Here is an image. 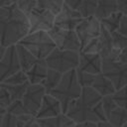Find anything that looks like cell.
<instances>
[{
	"instance_id": "cell-34",
	"label": "cell",
	"mask_w": 127,
	"mask_h": 127,
	"mask_svg": "<svg viewBox=\"0 0 127 127\" xmlns=\"http://www.w3.org/2000/svg\"><path fill=\"white\" fill-rule=\"evenodd\" d=\"M80 53L83 54H90V55H94V54H99V42H98V38L91 40L90 42H88L80 51Z\"/></svg>"
},
{
	"instance_id": "cell-31",
	"label": "cell",
	"mask_w": 127,
	"mask_h": 127,
	"mask_svg": "<svg viewBox=\"0 0 127 127\" xmlns=\"http://www.w3.org/2000/svg\"><path fill=\"white\" fill-rule=\"evenodd\" d=\"M15 5L27 16L37 8V0H15Z\"/></svg>"
},
{
	"instance_id": "cell-14",
	"label": "cell",
	"mask_w": 127,
	"mask_h": 127,
	"mask_svg": "<svg viewBox=\"0 0 127 127\" xmlns=\"http://www.w3.org/2000/svg\"><path fill=\"white\" fill-rule=\"evenodd\" d=\"M77 68L94 75L99 74L101 73V68H102V59L99 54L90 55V54L79 53Z\"/></svg>"
},
{
	"instance_id": "cell-16",
	"label": "cell",
	"mask_w": 127,
	"mask_h": 127,
	"mask_svg": "<svg viewBox=\"0 0 127 127\" xmlns=\"http://www.w3.org/2000/svg\"><path fill=\"white\" fill-rule=\"evenodd\" d=\"M91 88H93L101 97L113 95L114 92L116 91L112 82L107 77H105L102 73L95 75L94 81L91 85Z\"/></svg>"
},
{
	"instance_id": "cell-43",
	"label": "cell",
	"mask_w": 127,
	"mask_h": 127,
	"mask_svg": "<svg viewBox=\"0 0 127 127\" xmlns=\"http://www.w3.org/2000/svg\"><path fill=\"white\" fill-rule=\"evenodd\" d=\"M15 4V0H0V8L12 6Z\"/></svg>"
},
{
	"instance_id": "cell-10",
	"label": "cell",
	"mask_w": 127,
	"mask_h": 127,
	"mask_svg": "<svg viewBox=\"0 0 127 127\" xmlns=\"http://www.w3.org/2000/svg\"><path fill=\"white\" fill-rule=\"evenodd\" d=\"M29 20V33L37 32V31H44L49 32L55 23V17L53 13L42 9V8H35L28 16Z\"/></svg>"
},
{
	"instance_id": "cell-28",
	"label": "cell",
	"mask_w": 127,
	"mask_h": 127,
	"mask_svg": "<svg viewBox=\"0 0 127 127\" xmlns=\"http://www.w3.org/2000/svg\"><path fill=\"white\" fill-rule=\"evenodd\" d=\"M76 70V76H77V80L80 84V86L83 88V87H91L93 81H94V77L95 75L94 74H91V73H88V72H85V71H82L78 68L75 69Z\"/></svg>"
},
{
	"instance_id": "cell-23",
	"label": "cell",
	"mask_w": 127,
	"mask_h": 127,
	"mask_svg": "<svg viewBox=\"0 0 127 127\" xmlns=\"http://www.w3.org/2000/svg\"><path fill=\"white\" fill-rule=\"evenodd\" d=\"M122 16H123V14L120 13V12L114 13V14L108 16L107 18L102 19L100 21L101 26L103 28H105L110 34H112L114 32H117L118 28H119V25H120V21H121Z\"/></svg>"
},
{
	"instance_id": "cell-3",
	"label": "cell",
	"mask_w": 127,
	"mask_h": 127,
	"mask_svg": "<svg viewBox=\"0 0 127 127\" xmlns=\"http://www.w3.org/2000/svg\"><path fill=\"white\" fill-rule=\"evenodd\" d=\"M81 90L82 87L77 80L76 70L72 69L62 75L59 84L49 94L59 100L63 109V113L65 114L68 106L80 96Z\"/></svg>"
},
{
	"instance_id": "cell-30",
	"label": "cell",
	"mask_w": 127,
	"mask_h": 127,
	"mask_svg": "<svg viewBox=\"0 0 127 127\" xmlns=\"http://www.w3.org/2000/svg\"><path fill=\"white\" fill-rule=\"evenodd\" d=\"M6 112L15 116V117H19V116H22V115H25V114H28L26 109L24 108L23 106V103L21 100H16V101H12L11 104L7 107L6 109Z\"/></svg>"
},
{
	"instance_id": "cell-7",
	"label": "cell",
	"mask_w": 127,
	"mask_h": 127,
	"mask_svg": "<svg viewBox=\"0 0 127 127\" xmlns=\"http://www.w3.org/2000/svg\"><path fill=\"white\" fill-rule=\"evenodd\" d=\"M101 73L112 82L115 90L127 85V64L115 61L102 60Z\"/></svg>"
},
{
	"instance_id": "cell-17",
	"label": "cell",
	"mask_w": 127,
	"mask_h": 127,
	"mask_svg": "<svg viewBox=\"0 0 127 127\" xmlns=\"http://www.w3.org/2000/svg\"><path fill=\"white\" fill-rule=\"evenodd\" d=\"M16 51H17V57L20 64L21 70L24 72H27L39 61L36 59L35 56L32 55V53H30L26 48H24L20 44L16 45Z\"/></svg>"
},
{
	"instance_id": "cell-42",
	"label": "cell",
	"mask_w": 127,
	"mask_h": 127,
	"mask_svg": "<svg viewBox=\"0 0 127 127\" xmlns=\"http://www.w3.org/2000/svg\"><path fill=\"white\" fill-rule=\"evenodd\" d=\"M74 127H97V123L94 122H80V123H75Z\"/></svg>"
},
{
	"instance_id": "cell-4",
	"label": "cell",
	"mask_w": 127,
	"mask_h": 127,
	"mask_svg": "<svg viewBox=\"0 0 127 127\" xmlns=\"http://www.w3.org/2000/svg\"><path fill=\"white\" fill-rule=\"evenodd\" d=\"M18 44L26 48L37 60H45L55 49L56 46L48 32L37 31L29 33Z\"/></svg>"
},
{
	"instance_id": "cell-2",
	"label": "cell",
	"mask_w": 127,
	"mask_h": 127,
	"mask_svg": "<svg viewBox=\"0 0 127 127\" xmlns=\"http://www.w3.org/2000/svg\"><path fill=\"white\" fill-rule=\"evenodd\" d=\"M102 97L91 87H83L80 96L67 108L65 115L74 123L106 121L102 104Z\"/></svg>"
},
{
	"instance_id": "cell-5",
	"label": "cell",
	"mask_w": 127,
	"mask_h": 127,
	"mask_svg": "<svg viewBox=\"0 0 127 127\" xmlns=\"http://www.w3.org/2000/svg\"><path fill=\"white\" fill-rule=\"evenodd\" d=\"M78 60L79 53L72 51H63L56 48L45 59V63L49 68L64 74L69 70L76 69L78 66Z\"/></svg>"
},
{
	"instance_id": "cell-33",
	"label": "cell",
	"mask_w": 127,
	"mask_h": 127,
	"mask_svg": "<svg viewBox=\"0 0 127 127\" xmlns=\"http://www.w3.org/2000/svg\"><path fill=\"white\" fill-rule=\"evenodd\" d=\"M101 104H102V109L105 115V118L109 115V113L117 106V104L115 103V101L112 98V95L109 96H104L101 99Z\"/></svg>"
},
{
	"instance_id": "cell-29",
	"label": "cell",
	"mask_w": 127,
	"mask_h": 127,
	"mask_svg": "<svg viewBox=\"0 0 127 127\" xmlns=\"http://www.w3.org/2000/svg\"><path fill=\"white\" fill-rule=\"evenodd\" d=\"M112 98L117 106L127 110V85L116 90L112 95Z\"/></svg>"
},
{
	"instance_id": "cell-19",
	"label": "cell",
	"mask_w": 127,
	"mask_h": 127,
	"mask_svg": "<svg viewBox=\"0 0 127 127\" xmlns=\"http://www.w3.org/2000/svg\"><path fill=\"white\" fill-rule=\"evenodd\" d=\"M37 123L40 127H74L75 125V123L64 113L54 118L37 120Z\"/></svg>"
},
{
	"instance_id": "cell-26",
	"label": "cell",
	"mask_w": 127,
	"mask_h": 127,
	"mask_svg": "<svg viewBox=\"0 0 127 127\" xmlns=\"http://www.w3.org/2000/svg\"><path fill=\"white\" fill-rule=\"evenodd\" d=\"M98 0H82L81 6L78 10L82 18H88L94 16Z\"/></svg>"
},
{
	"instance_id": "cell-20",
	"label": "cell",
	"mask_w": 127,
	"mask_h": 127,
	"mask_svg": "<svg viewBox=\"0 0 127 127\" xmlns=\"http://www.w3.org/2000/svg\"><path fill=\"white\" fill-rule=\"evenodd\" d=\"M98 42H99V55L102 60L106 59L114 48H113L111 34L102 26H101L100 35L98 37Z\"/></svg>"
},
{
	"instance_id": "cell-49",
	"label": "cell",
	"mask_w": 127,
	"mask_h": 127,
	"mask_svg": "<svg viewBox=\"0 0 127 127\" xmlns=\"http://www.w3.org/2000/svg\"><path fill=\"white\" fill-rule=\"evenodd\" d=\"M122 127H127V123H126V124H124V125H123Z\"/></svg>"
},
{
	"instance_id": "cell-6",
	"label": "cell",
	"mask_w": 127,
	"mask_h": 127,
	"mask_svg": "<svg viewBox=\"0 0 127 127\" xmlns=\"http://www.w3.org/2000/svg\"><path fill=\"white\" fill-rule=\"evenodd\" d=\"M48 34L50 35L57 49L80 53V43L74 30H64L54 26L48 32Z\"/></svg>"
},
{
	"instance_id": "cell-44",
	"label": "cell",
	"mask_w": 127,
	"mask_h": 127,
	"mask_svg": "<svg viewBox=\"0 0 127 127\" xmlns=\"http://www.w3.org/2000/svg\"><path fill=\"white\" fill-rule=\"evenodd\" d=\"M97 127H112V126L107 121H102V122L97 123Z\"/></svg>"
},
{
	"instance_id": "cell-12",
	"label": "cell",
	"mask_w": 127,
	"mask_h": 127,
	"mask_svg": "<svg viewBox=\"0 0 127 127\" xmlns=\"http://www.w3.org/2000/svg\"><path fill=\"white\" fill-rule=\"evenodd\" d=\"M82 19L83 18L78 11L72 10L65 5H63L61 11L55 17L54 26L64 30H75Z\"/></svg>"
},
{
	"instance_id": "cell-1",
	"label": "cell",
	"mask_w": 127,
	"mask_h": 127,
	"mask_svg": "<svg viewBox=\"0 0 127 127\" xmlns=\"http://www.w3.org/2000/svg\"><path fill=\"white\" fill-rule=\"evenodd\" d=\"M29 20L15 4L0 8V44L8 48L17 45L29 34Z\"/></svg>"
},
{
	"instance_id": "cell-41",
	"label": "cell",
	"mask_w": 127,
	"mask_h": 127,
	"mask_svg": "<svg viewBox=\"0 0 127 127\" xmlns=\"http://www.w3.org/2000/svg\"><path fill=\"white\" fill-rule=\"evenodd\" d=\"M117 62H119L121 64H127V48L120 51Z\"/></svg>"
},
{
	"instance_id": "cell-36",
	"label": "cell",
	"mask_w": 127,
	"mask_h": 127,
	"mask_svg": "<svg viewBox=\"0 0 127 127\" xmlns=\"http://www.w3.org/2000/svg\"><path fill=\"white\" fill-rule=\"evenodd\" d=\"M11 102H12V99L10 97L9 92L6 90L5 87H3L1 85V87H0V107L4 108L6 110L7 107L11 104Z\"/></svg>"
},
{
	"instance_id": "cell-25",
	"label": "cell",
	"mask_w": 127,
	"mask_h": 127,
	"mask_svg": "<svg viewBox=\"0 0 127 127\" xmlns=\"http://www.w3.org/2000/svg\"><path fill=\"white\" fill-rule=\"evenodd\" d=\"M3 87L6 88V90L9 92L10 97L12 101L16 100H21L26 92V89L29 84H23V85H8V84H3L1 83Z\"/></svg>"
},
{
	"instance_id": "cell-39",
	"label": "cell",
	"mask_w": 127,
	"mask_h": 127,
	"mask_svg": "<svg viewBox=\"0 0 127 127\" xmlns=\"http://www.w3.org/2000/svg\"><path fill=\"white\" fill-rule=\"evenodd\" d=\"M118 33L127 37V15H123L120 21V25L118 28Z\"/></svg>"
},
{
	"instance_id": "cell-37",
	"label": "cell",
	"mask_w": 127,
	"mask_h": 127,
	"mask_svg": "<svg viewBox=\"0 0 127 127\" xmlns=\"http://www.w3.org/2000/svg\"><path fill=\"white\" fill-rule=\"evenodd\" d=\"M16 122H17V117L6 112L3 115V120L0 127H16Z\"/></svg>"
},
{
	"instance_id": "cell-38",
	"label": "cell",
	"mask_w": 127,
	"mask_h": 127,
	"mask_svg": "<svg viewBox=\"0 0 127 127\" xmlns=\"http://www.w3.org/2000/svg\"><path fill=\"white\" fill-rule=\"evenodd\" d=\"M81 2L82 0H64V5L67 6L72 10L78 11L81 6Z\"/></svg>"
},
{
	"instance_id": "cell-21",
	"label": "cell",
	"mask_w": 127,
	"mask_h": 127,
	"mask_svg": "<svg viewBox=\"0 0 127 127\" xmlns=\"http://www.w3.org/2000/svg\"><path fill=\"white\" fill-rule=\"evenodd\" d=\"M106 121L112 127H122L127 123V110L116 106L106 117Z\"/></svg>"
},
{
	"instance_id": "cell-8",
	"label": "cell",
	"mask_w": 127,
	"mask_h": 127,
	"mask_svg": "<svg viewBox=\"0 0 127 127\" xmlns=\"http://www.w3.org/2000/svg\"><path fill=\"white\" fill-rule=\"evenodd\" d=\"M74 31L82 49L88 42L99 37L101 31V23L94 16L83 18Z\"/></svg>"
},
{
	"instance_id": "cell-27",
	"label": "cell",
	"mask_w": 127,
	"mask_h": 127,
	"mask_svg": "<svg viewBox=\"0 0 127 127\" xmlns=\"http://www.w3.org/2000/svg\"><path fill=\"white\" fill-rule=\"evenodd\" d=\"M2 83L8 84V85H23V84H29V81H28L26 72L20 70V71L16 72L15 74L11 75L10 77H8Z\"/></svg>"
},
{
	"instance_id": "cell-11",
	"label": "cell",
	"mask_w": 127,
	"mask_h": 127,
	"mask_svg": "<svg viewBox=\"0 0 127 127\" xmlns=\"http://www.w3.org/2000/svg\"><path fill=\"white\" fill-rule=\"evenodd\" d=\"M20 70L21 67L17 57L16 45L10 46L6 48L5 54L0 61V83Z\"/></svg>"
},
{
	"instance_id": "cell-9",
	"label": "cell",
	"mask_w": 127,
	"mask_h": 127,
	"mask_svg": "<svg viewBox=\"0 0 127 127\" xmlns=\"http://www.w3.org/2000/svg\"><path fill=\"white\" fill-rule=\"evenodd\" d=\"M46 94H47L46 90L42 84H29L28 85L26 92L23 98L21 99L23 106L26 109L28 114L34 117L36 116Z\"/></svg>"
},
{
	"instance_id": "cell-45",
	"label": "cell",
	"mask_w": 127,
	"mask_h": 127,
	"mask_svg": "<svg viewBox=\"0 0 127 127\" xmlns=\"http://www.w3.org/2000/svg\"><path fill=\"white\" fill-rule=\"evenodd\" d=\"M5 51H6V48L3 47V46L0 44V61L2 60V58H3L4 54H5Z\"/></svg>"
},
{
	"instance_id": "cell-47",
	"label": "cell",
	"mask_w": 127,
	"mask_h": 127,
	"mask_svg": "<svg viewBox=\"0 0 127 127\" xmlns=\"http://www.w3.org/2000/svg\"><path fill=\"white\" fill-rule=\"evenodd\" d=\"M31 127H40V126L38 125V123H37V120H36V122H35V123H34V124L31 126Z\"/></svg>"
},
{
	"instance_id": "cell-18",
	"label": "cell",
	"mask_w": 127,
	"mask_h": 127,
	"mask_svg": "<svg viewBox=\"0 0 127 127\" xmlns=\"http://www.w3.org/2000/svg\"><path fill=\"white\" fill-rule=\"evenodd\" d=\"M117 3L116 0H98L97 7L94 13V17L101 21L104 18H107L108 16L117 13Z\"/></svg>"
},
{
	"instance_id": "cell-35",
	"label": "cell",
	"mask_w": 127,
	"mask_h": 127,
	"mask_svg": "<svg viewBox=\"0 0 127 127\" xmlns=\"http://www.w3.org/2000/svg\"><path fill=\"white\" fill-rule=\"evenodd\" d=\"M36 122V118L30 114H25L17 117L16 127H31Z\"/></svg>"
},
{
	"instance_id": "cell-40",
	"label": "cell",
	"mask_w": 127,
	"mask_h": 127,
	"mask_svg": "<svg viewBox=\"0 0 127 127\" xmlns=\"http://www.w3.org/2000/svg\"><path fill=\"white\" fill-rule=\"evenodd\" d=\"M118 12L123 15H127V0H116Z\"/></svg>"
},
{
	"instance_id": "cell-15",
	"label": "cell",
	"mask_w": 127,
	"mask_h": 127,
	"mask_svg": "<svg viewBox=\"0 0 127 127\" xmlns=\"http://www.w3.org/2000/svg\"><path fill=\"white\" fill-rule=\"evenodd\" d=\"M48 69L49 67L45 63V60H39L26 72L29 84H41L47 75Z\"/></svg>"
},
{
	"instance_id": "cell-46",
	"label": "cell",
	"mask_w": 127,
	"mask_h": 127,
	"mask_svg": "<svg viewBox=\"0 0 127 127\" xmlns=\"http://www.w3.org/2000/svg\"><path fill=\"white\" fill-rule=\"evenodd\" d=\"M5 113H6V110H5L4 108L0 107V115H3V114H5Z\"/></svg>"
},
{
	"instance_id": "cell-22",
	"label": "cell",
	"mask_w": 127,
	"mask_h": 127,
	"mask_svg": "<svg viewBox=\"0 0 127 127\" xmlns=\"http://www.w3.org/2000/svg\"><path fill=\"white\" fill-rule=\"evenodd\" d=\"M62 75H63L62 73H60L54 69H51V68L48 69L47 75H46L45 79L43 80V82L41 83L44 86L47 94H49L59 84V82L62 78Z\"/></svg>"
},
{
	"instance_id": "cell-32",
	"label": "cell",
	"mask_w": 127,
	"mask_h": 127,
	"mask_svg": "<svg viewBox=\"0 0 127 127\" xmlns=\"http://www.w3.org/2000/svg\"><path fill=\"white\" fill-rule=\"evenodd\" d=\"M112 37V43H113V48L118 49V50H123L127 48V37L121 35L118 32H114L111 34Z\"/></svg>"
},
{
	"instance_id": "cell-50",
	"label": "cell",
	"mask_w": 127,
	"mask_h": 127,
	"mask_svg": "<svg viewBox=\"0 0 127 127\" xmlns=\"http://www.w3.org/2000/svg\"><path fill=\"white\" fill-rule=\"evenodd\" d=\"M0 87H1V83H0Z\"/></svg>"
},
{
	"instance_id": "cell-48",
	"label": "cell",
	"mask_w": 127,
	"mask_h": 127,
	"mask_svg": "<svg viewBox=\"0 0 127 127\" xmlns=\"http://www.w3.org/2000/svg\"><path fill=\"white\" fill-rule=\"evenodd\" d=\"M3 115H0V126H1V123H2V120H3Z\"/></svg>"
},
{
	"instance_id": "cell-24",
	"label": "cell",
	"mask_w": 127,
	"mask_h": 127,
	"mask_svg": "<svg viewBox=\"0 0 127 127\" xmlns=\"http://www.w3.org/2000/svg\"><path fill=\"white\" fill-rule=\"evenodd\" d=\"M64 5V0H37V7L57 15Z\"/></svg>"
},
{
	"instance_id": "cell-13",
	"label": "cell",
	"mask_w": 127,
	"mask_h": 127,
	"mask_svg": "<svg viewBox=\"0 0 127 127\" xmlns=\"http://www.w3.org/2000/svg\"><path fill=\"white\" fill-rule=\"evenodd\" d=\"M61 114H63V109L59 100L56 99L51 94H46L35 118L37 120L49 119V118L57 117Z\"/></svg>"
}]
</instances>
